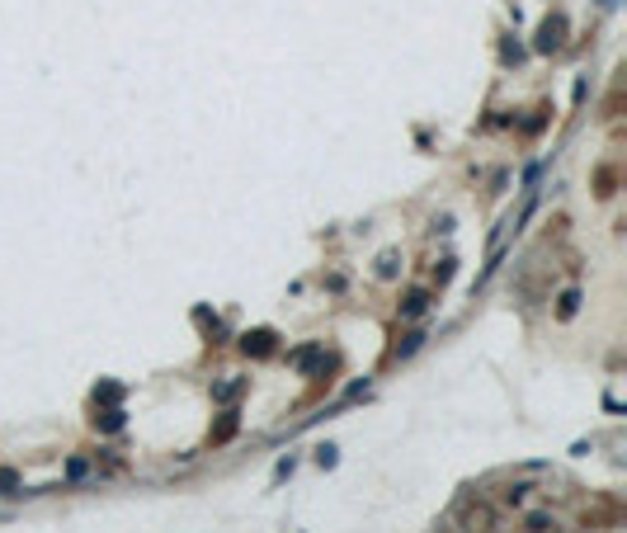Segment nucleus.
<instances>
[{"label":"nucleus","mask_w":627,"mask_h":533,"mask_svg":"<svg viewBox=\"0 0 627 533\" xmlns=\"http://www.w3.org/2000/svg\"><path fill=\"white\" fill-rule=\"evenodd\" d=\"M274 349V335L269 330H255V335H245V354H269Z\"/></svg>","instance_id":"obj_1"},{"label":"nucleus","mask_w":627,"mask_h":533,"mask_svg":"<svg viewBox=\"0 0 627 533\" xmlns=\"http://www.w3.org/2000/svg\"><path fill=\"white\" fill-rule=\"evenodd\" d=\"M424 302H429V293H411L406 302H401V312H406V317H420V312H424Z\"/></svg>","instance_id":"obj_2"},{"label":"nucleus","mask_w":627,"mask_h":533,"mask_svg":"<svg viewBox=\"0 0 627 533\" xmlns=\"http://www.w3.org/2000/svg\"><path fill=\"white\" fill-rule=\"evenodd\" d=\"M236 392H241V382H222V387H217V397H222V401H232Z\"/></svg>","instance_id":"obj_3"},{"label":"nucleus","mask_w":627,"mask_h":533,"mask_svg":"<svg viewBox=\"0 0 627 533\" xmlns=\"http://www.w3.org/2000/svg\"><path fill=\"white\" fill-rule=\"evenodd\" d=\"M236 429V415H227V420H222V425H217V434H212V439H227V434H232Z\"/></svg>","instance_id":"obj_4"}]
</instances>
